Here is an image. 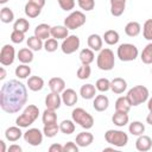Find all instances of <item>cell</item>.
Here are the masks:
<instances>
[{"instance_id":"cell-1","label":"cell","mask_w":152,"mask_h":152,"mask_svg":"<svg viewBox=\"0 0 152 152\" xmlns=\"http://www.w3.org/2000/svg\"><path fill=\"white\" fill-rule=\"evenodd\" d=\"M27 102V89L18 80H10L1 86L0 107L8 114L18 113Z\"/></svg>"},{"instance_id":"cell-2","label":"cell","mask_w":152,"mask_h":152,"mask_svg":"<svg viewBox=\"0 0 152 152\" xmlns=\"http://www.w3.org/2000/svg\"><path fill=\"white\" fill-rule=\"evenodd\" d=\"M38 115H39V108L36 104H28L24 109V112L15 119V125L21 128H26L38 119Z\"/></svg>"},{"instance_id":"cell-3","label":"cell","mask_w":152,"mask_h":152,"mask_svg":"<svg viewBox=\"0 0 152 152\" xmlns=\"http://www.w3.org/2000/svg\"><path fill=\"white\" fill-rule=\"evenodd\" d=\"M148 89L145 87V86H134L133 88H131L128 91H127V99L131 103V106L133 107H137L144 102H146L148 100Z\"/></svg>"},{"instance_id":"cell-4","label":"cell","mask_w":152,"mask_h":152,"mask_svg":"<svg viewBox=\"0 0 152 152\" xmlns=\"http://www.w3.org/2000/svg\"><path fill=\"white\" fill-rule=\"evenodd\" d=\"M96 64H97V68L100 70H103V71H109L114 68L115 65V57H114V52L106 48V49H102L96 58Z\"/></svg>"},{"instance_id":"cell-5","label":"cell","mask_w":152,"mask_h":152,"mask_svg":"<svg viewBox=\"0 0 152 152\" xmlns=\"http://www.w3.org/2000/svg\"><path fill=\"white\" fill-rule=\"evenodd\" d=\"M71 118L75 124H78L84 129H90L94 126V118L83 108H75L71 112Z\"/></svg>"},{"instance_id":"cell-6","label":"cell","mask_w":152,"mask_h":152,"mask_svg":"<svg viewBox=\"0 0 152 152\" xmlns=\"http://www.w3.org/2000/svg\"><path fill=\"white\" fill-rule=\"evenodd\" d=\"M104 139L108 144L115 147H124L128 142V135L120 129H108L104 133Z\"/></svg>"},{"instance_id":"cell-7","label":"cell","mask_w":152,"mask_h":152,"mask_svg":"<svg viewBox=\"0 0 152 152\" xmlns=\"http://www.w3.org/2000/svg\"><path fill=\"white\" fill-rule=\"evenodd\" d=\"M116 55H118V57L121 62H132L138 57L139 51H138V48L134 44L124 43V44L119 45Z\"/></svg>"},{"instance_id":"cell-8","label":"cell","mask_w":152,"mask_h":152,"mask_svg":"<svg viewBox=\"0 0 152 152\" xmlns=\"http://www.w3.org/2000/svg\"><path fill=\"white\" fill-rule=\"evenodd\" d=\"M87 21L86 14L82 11H72L65 19H64V26H66L69 30H76L81 26H83Z\"/></svg>"},{"instance_id":"cell-9","label":"cell","mask_w":152,"mask_h":152,"mask_svg":"<svg viewBox=\"0 0 152 152\" xmlns=\"http://www.w3.org/2000/svg\"><path fill=\"white\" fill-rule=\"evenodd\" d=\"M80 45H81L80 38L76 34H69L65 39H63L61 44V50L65 55H71L80 49Z\"/></svg>"},{"instance_id":"cell-10","label":"cell","mask_w":152,"mask_h":152,"mask_svg":"<svg viewBox=\"0 0 152 152\" xmlns=\"http://www.w3.org/2000/svg\"><path fill=\"white\" fill-rule=\"evenodd\" d=\"M15 59V50L14 46L11 44H5L1 48L0 51V63L4 66H8L11 64H13Z\"/></svg>"},{"instance_id":"cell-11","label":"cell","mask_w":152,"mask_h":152,"mask_svg":"<svg viewBox=\"0 0 152 152\" xmlns=\"http://www.w3.org/2000/svg\"><path fill=\"white\" fill-rule=\"evenodd\" d=\"M43 134L38 128H28L24 133V140L31 146H39L43 142Z\"/></svg>"},{"instance_id":"cell-12","label":"cell","mask_w":152,"mask_h":152,"mask_svg":"<svg viewBox=\"0 0 152 152\" xmlns=\"http://www.w3.org/2000/svg\"><path fill=\"white\" fill-rule=\"evenodd\" d=\"M61 96H62V102H63L65 106H68V107L75 106V104L77 103V101H78V95H77V93H76L74 89H71V88L64 89Z\"/></svg>"},{"instance_id":"cell-13","label":"cell","mask_w":152,"mask_h":152,"mask_svg":"<svg viewBox=\"0 0 152 152\" xmlns=\"http://www.w3.org/2000/svg\"><path fill=\"white\" fill-rule=\"evenodd\" d=\"M61 104H62V96L59 94L51 91L50 94L46 95V97H45V106H46V108L56 110V109H58L61 107Z\"/></svg>"},{"instance_id":"cell-14","label":"cell","mask_w":152,"mask_h":152,"mask_svg":"<svg viewBox=\"0 0 152 152\" xmlns=\"http://www.w3.org/2000/svg\"><path fill=\"white\" fill-rule=\"evenodd\" d=\"M152 147V139L148 135L141 134L135 140V148L140 152H147Z\"/></svg>"},{"instance_id":"cell-15","label":"cell","mask_w":152,"mask_h":152,"mask_svg":"<svg viewBox=\"0 0 152 152\" xmlns=\"http://www.w3.org/2000/svg\"><path fill=\"white\" fill-rule=\"evenodd\" d=\"M23 135L24 134L21 132V127L19 126H11L5 131V138L11 142L18 141Z\"/></svg>"},{"instance_id":"cell-16","label":"cell","mask_w":152,"mask_h":152,"mask_svg":"<svg viewBox=\"0 0 152 152\" xmlns=\"http://www.w3.org/2000/svg\"><path fill=\"white\" fill-rule=\"evenodd\" d=\"M76 144L80 147H87L89 145H91V142L94 141V135L90 132H87V129L84 132H81L76 135Z\"/></svg>"},{"instance_id":"cell-17","label":"cell","mask_w":152,"mask_h":152,"mask_svg":"<svg viewBox=\"0 0 152 152\" xmlns=\"http://www.w3.org/2000/svg\"><path fill=\"white\" fill-rule=\"evenodd\" d=\"M49 88L52 93L62 94L65 89V81L62 77H52L49 80Z\"/></svg>"},{"instance_id":"cell-18","label":"cell","mask_w":152,"mask_h":152,"mask_svg":"<svg viewBox=\"0 0 152 152\" xmlns=\"http://www.w3.org/2000/svg\"><path fill=\"white\" fill-rule=\"evenodd\" d=\"M87 44H88V48L91 49L93 51H101L102 50V44H103V39L101 36L96 34V33H93L88 37L87 39Z\"/></svg>"},{"instance_id":"cell-19","label":"cell","mask_w":152,"mask_h":152,"mask_svg":"<svg viewBox=\"0 0 152 152\" xmlns=\"http://www.w3.org/2000/svg\"><path fill=\"white\" fill-rule=\"evenodd\" d=\"M127 89V82L126 80L121 77H115L110 81V90L114 94H122Z\"/></svg>"},{"instance_id":"cell-20","label":"cell","mask_w":152,"mask_h":152,"mask_svg":"<svg viewBox=\"0 0 152 152\" xmlns=\"http://www.w3.org/2000/svg\"><path fill=\"white\" fill-rule=\"evenodd\" d=\"M109 106V99L106 95H96L94 97L93 107L96 112H104Z\"/></svg>"},{"instance_id":"cell-21","label":"cell","mask_w":152,"mask_h":152,"mask_svg":"<svg viewBox=\"0 0 152 152\" xmlns=\"http://www.w3.org/2000/svg\"><path fill=\"white\" fill-rule=\"evenodd\" d=\"M126 0H110V13L114 17H120L125 12Z\"/></svg>"},{"instance_id":"cell-22","label":"cell","mask_w":152,"mask_h":152,"mask_svg":"<svg viewBox=\"0 0 152 152\" xmlns=\"http://www.w3.org/2000/svg\"><path fill=\"white\" fill-rule=\"evenodd\" d=\"M69 36V28L64 25H56L51 27V37L58 39H65Z\"/></svg>"},{"instance_id":"cell-23","label":"cell","mask_w":152,"mask_h":152,"mask_svg":"<svg viewBox=\"0 0 152 152\" xmlns=\"http://www.w3.org/2000/svg\"><path fill=\"white\" fill-rule=\"evenodd\" d=\"M27 87L32 91H40L44 87V80L40 76H30L27 78Z\"/></svg>"},{"instance_id":"cell-24","label":"cell","mask_w":152,"mask_h":152,"mask_svg":"<svg viewBox=\"0 0 152 152\" xmlns=\"http://www.w3.org/2000/svg\"><path fill=\"white\" fill-rule=\"evenodd\" d=\"M96 87L90 84V83H87V84H83L80 89V95L82 96V99L84 100H91L95 97L96 95Z\"/></svg>"},{"instance_id":"cell-25","label":"cell","mask_w":152,"mask_h":152,"mask_svg":"<svg viewBox=\"0 0 152 152\" xmlns=\"http://www.w3.org/2000/svg\"><path fill=\"white\" fill-rule=\"evenodd\" d=\"M128 120H129L128 113H124V112H116V110H115V113H114L113 116H112V122H113L115 126H118V127H124V126H126V125L128 124Z\"/></svg>"},{"instance_id":"cell-26","label":"cell","mask_w":152,"mask_h":152,"mask_svg":"<svg viewBox=\"0 0 152 152\" xmlns=\"http://www.w3.org/2000/svg\"><path fill=\"white\" fill-rule=\"evenodd\" d=\"M34 36L40 39H48L51 36V26L48 24H39L34 28Z\"/></svg>"},{"instance_id":"cell-27","label":"cell","mask_w":152,"mask_h":152,"mask_svg":"<svg viewBox=\"0 0 152 152\" xmlns=\"http://www.w3.org/2000/svg\"><path fill=\"white\" fill-rule=\"evenodd\" d=\"M17 58L24 64H30L33 61V51L30 48H23L18 51Z\"/></svg>"},{"instance_id":"cell-28","label":"cell","mask_w":152,"mask_h":152,"mask_svg":"<svg viewBox=\"0 0 152 152\" xmlns=\"http://www.w3.org/2000/svg\"><path fill=\"white\" fill-rule=\"evenodd\" d=\"M141 32V26L138 21H129L125 26V33L128 37H137Z\"/></svg>"},{"instance_id":"cell-29","label":"cell","mask_w":152,"mask_h":152,"mask_svg":"<svg viewBox=\"0 0 152 152\" xmlns=\"http://www.w3.org/2000/svg\"><path fill=\"white\" fill-rule=\"evenodd\" d=\"M131 103L127 99V96H120L116 99L115 101V110L116 112H124V113H128L131 109Z\"/></svg>"},{"instance_id":"cell-30","label":"cell","mask_w":152,"mask_h":152,"mask_svg":"<svg viewBox=\"0 0 152 152\" xmlns=\"http://www.w3.org/2000/svg\"><path fill=\"white\" fill-rule=\"evenodd\" d=\"M24 12L28 18H37L42 13V8L37 5H34L33 2L27 1L25 7H24Z\"/></svg>"},{"instance_id":"cell-31","label":"cell","mask_w":152,"mask_h":152,"mask_svg":"<svg viewBox=\"0 0 152 152\" xmlns=\"http://www.w3.org/2000/svg\"><path fill=\"white\" fill-rule=\"evenodd\" d=\"M78 57H80V61H81L82 64H88V65H90L95 59L94 51L91 49H89V48L88 49H82Z\"/></svg>"},{"instance_id":"cell-32","label":"cell","mask_w":152,"mask_h":152,"mask_svg":"<svg viewBox=\"0 0 152 152\" xmlns=\"http://www.w3.org/2000/svg\"><path fill=\"white\" fill-rule=\"evenodd\" d=\"M102 39L108 45H115V44H118V42L120 39V36H119L118 31H115V30H107L104 32Z\"/></svg>"},{"instance_id":"cell-33","label":"cell","mask_w":152,"mask_h":152,"mask_svg":"<svg viewBox=\"0 0 152 152\" xmlns=\"http://www.w3.org/2000/svg\"><path fill=\"white\" fill-rule=\"evenodd\" d=\"M27 48H30L32 51H39L44 48V43L43 39L38 38L37 36H31L27 38Z\"/></svg>"},{"instance_id":"cell-34","label":"cell","mask_w":152,"mask_h":152,"mask_svg":"<svg viewBox=\"0 0 152 152\" xmlns=\"http://www.w3.org/2000/svg\"><path fill=\"white\" fill-rule=\"evenodd\" d=\"M128 131H129V133L132 135L139 137V135L144 134V132H145V125L141 121H132L129 124V126H128Z\"/></svg>"},{"instance_id":"cell-35","label":"cell","mask_w":152,"mask_h":152,"mask_svg":"<svg viewBox=\"0 0 152 152\" xmlns=\"http://www.w3.org/2000/svg\"><path fill=\"white\" fill-rule=\"evenodd\" d=\"M42 120L44 125H50V124H55L57 122V114L53 109H49L46 108L43 114H42Z\"/></svg>"},{"instance_id":"cell-36","label":"cell","mask_w":152,"mask_h":152,"mask_svg":"<svg viewBox=\"0 0 152 152\" xmlns=\"http://www.w3.org/2000/svg\"><path fill=\"white\" fill-rule=\"evenodd\" d=\"M75 121L74 120H63L59 124V131L66 135L72 134L75 132Z\"/></svg>"},{"instance_id":"cell-37","label":"cell","mask_w":152,"mask_h":152,"mask_svg":"<svg viewBox=\"0 0 152 152\" xmlns=\"http://www.w3.org/2000/svg\"><path fill=\"white\" fill-rule=\"evenodd\" d=\"M14 72H15V76H17L18 78L24 80V78H27V77L31 75V68H30L27 64H24V63H23V64L18 65V66L15 68Z\"/></svg>"},{"instance_id":"cell-38","label":"cell","mask_w":152,"mask_h":152,"mask_svg":"<svg viewBox=\"0 0 152 152\" xmlns=\"http://www.w3.org/2000/svg\"><path fill=\"white\" fill-rule=\"evenodd\" d=\"M0 19L4 24H10L14 20V13L10 7H2L0 11Z\"/></svg>"},{"instance_id":"cell-39","label":"cell","mask_w":152,"mask_h":152,"mask_svg":"<svg viewBox=\"0 0 152 152\" xmlns=\"http://www.w3.org/2000/svg\"><path fill=\"white\" fill-rule=\"evenodd\" d=\"M58 132H59V125H57V122L50 124V125H44L43 133H44L45 137H48V138H53V137L57 135Z\"/></svg>"},{"instance_id":"cell-40","label":"cell","mask_w":152,"mask_h":152,"mask_svg":"<svg viewBox=\"0 0 152 152\" xmlns=\"http://www.w3.org/2000/svg\"><path fill=\"white\" fill-rule=\"evenodd\" d=\"M140 58H141V62L142 63H145V64H152V42L148 43L144 48V50H142V52L140 55Z\"/></svg>"},{"instance_id":"cell-41","label":"cell","mask_w":152,"mask_h":152,"mask_svg":"<svg viewBox=\"0 0 152 152\" xmlns=\"http://www.w3.org/2000/svg\"><path fill=\"white\" fill-rule=\"evenodd\" d=\"M28 28H30V23H28V20H26L24 18L17 19L13 24V30H18V31H21L24 33H26L28 31Z\"/></svg>"},{"instance_id":"cell-42","label":"cell","mask_w":152,"mask_h":152,"mask_svg":"<svg viewBox=\"0 0 152 152\" xmlns=\"http://www.w3.org/2000/svg\"><path fill=\"white\" fill-rule=\"evenodd\" d=\"M90 74H91V68L88 65V64H82L78 69H77V78L80 80H87L90 77Z\"/></svg>"},{"instance_id":"cell-43","label":"cell","mask_w":152,"mask_h":152,"mask_svg":"<svg viewBox=\"0 0 152 152\" xmlns=\"http://www.w3.org/2000/svg\"><path fill=\"white\" fill-rule=\"evenodd\" d=\"M95 87H96V89H97L99 91L106 93V91H108V90L110 89V81H109L108 78H104V77L99 78V80L96 81V83H95Z\"/></svg>"},{"instance_id":"cell-44","label":"cell","mask_w":152,"mask_h":152,"mask_svg":"<svg viewBox=\"0 0 152 152\" xmlns=\"http://www.w3.org/2000/svg\"><path fill=\"white\" fill-rule=\"evenodd\" d=\"M142 36L146 40L152 42V19H147L142 25Z\"/></svg>"},{"instance_id":"cell-45","label":"cell","mask_w":152,"mask_h":152,"mask_svg":"<svg viewBox=\"0 0 152 152\" xmlns=\"http://www.w3.org/2000/svg\"><path fill=\"white\" fill-rule=\"evenodd\" d=\"M58 48V42L56 38H48L44 43V49L46 52H55Z\"/></svg>"},{"instance_id":"cell-46","label":"cell","mask_w":152,"mask_h":152,"mask_svg":"<svg viewBox=\"0 0 152 152\" xmlns=\"http://www.w3.org/2000/svg\"><path fill=\"white\" fill-rule=\"evenodd\" d=\"M77 4L83 11H91L95 7V0H77Z\"/></svg>"},{"instance_id":"cell-47","label":"cell","mask_w":152,"mask_h":152,"mask_svg":"<svg viewBox=\"0 0 152 152\" xmlns=\"http://www.w3.org/2000/svg\"><path fill=\"white\" fill-rule=\"evenodd\" d=\"M24 38H25V33L21 32V31H18V30H13L12 33H11V40L12 43L14 44H20L24 42Z\"/></svg>"},{"instance_id":"cell-48","label":"cell","mask_w":152,"mask_h":152,"mask_svg":"<svg viewBox=\"0 0 152 152\" xmlns=\"http://www.w3.org/2000/svg\"><path fill=\"white\" fill-rule=\"evenodd\" d=\"M59 7L63 11H72L75 7V0H57Z\"/></svg>"},{"instance_id":"cell-49","label":"cell","mask_w":152,"mask_h":152,"mask_svg":"<svg viewBox=\"0 0 152 152\" xmlns=\"http://www.w3.org/2000/svg\"><path fill=\"white\" fill-rule=\"evenodd\" d=\"M78 145L72 142V141H68L63 145V152H78Z\"/></svg>"},{"instance_id":"cell-50","label":"cell","mask_w":152,"mask_h":152,"mask_svg":"<svg viewBox=\"0 0 152 152\" xmlns=\"http://www.w3.org/2000/svg\"><path fill=\"white\" fill-rule=\"evenodd\" d=\"M49 152H63V145L55 142L49 147Z\"/></svg>"},{"instance_id":"cell-51","label":"cell","mask_w":152,"mask_h":152,"mask_svg":"<svg viewBox=\"0 0 152 152\" xmlns=\"http://www.w3.org/2000/svg\"><path fill=\"white\" fill-rule=\"evenodd\" d=\"M21 151H23L21 147L19 145H15V144H13L8 147V152H21Z\"/></svg>"},{"instance_id":"cell-52","label":"cell","mask_w":152,"mask_h":152,"mask_svg":"<svg viewBox=\"0 0 152 152\" xmlns=\"http://www.w3.org/2000/svg\"><path fill=\"white\" fill-rule=\"evenodd\" d=\"M30 2H33L34 5H37V6H39L40 8H43L44 6H45V2H46V0H28Z\"/></svg>"},{"instance_id":"cell-53","label":"cell","mask_w":152,"mask_h":152,"mask_svg":"<svg viewBox=\"0 0 152 152\" xmlns=\"http://www.w3.org/2000/svg\"><path fill=\"white\" fill-rule=\"evenodd\" d=\"M5 77H6V70H5V68H4V65L0 68V80L2 81V80H5Z\"/></svg>"},{"instance_id":"cell-54","label":"cell","mask_w":152,"mask_h":152,"mask_svg":"<svg viewBox=\"0 0 152 152\" xmlns=\"http://www.w3.org/2000/svg\"><path fill=\"white\" fill-rule=\"evenodd\" d=\"M146 122L152 126V112H150V113L147 114V116H146Z\"/></svg>"},{"instance_id":"cell-55","label":"cell","mask_w":152,"mask_h":152,"mask_svg":"<svg viewBox=\"0 0 152 152\" xmlns=\"http://www.w3.org/2000/svg\"><path fill=\"white\" fill-rule=\"evenodd\" d=\"M147 108H148L150 112H152V97H150L147 100Z\"/></svg>"},{"instance_id":"cell-56","label":"cell","mask_w":152,"mask_h":152,"mask_svg":"<svg viewBox=\"0 0 152 152\" xmlns=\"http://www.w3.org/2000/svg\"><path fill=\"white\" fill-rule=\"evenodd\" d=\"M0 146H1V151L0 152H5L6 151V146H5V141L4 140H0Z\"/></svg>"},{"instance_id":"cell-57","label":"cell","mask_w":152,"mask_h":152,"mask_svg":"<svg viewBox=\"0 0 152 152\" xmlns=\"http://www.w3.org/2000/svg\"><path fill=\"white\" fill-rule=\"evenodd\" d=\"M104 151H114V152H115L114 147H106V148H103V152H104Z\"/></svg>"},{"instance_id":"cell-58","label":"cell","mask_w":152,"mask_h":152,"mask_svg":"<svg viewBox=\"0 0 152 152\" xmlns=\"http://www.w3.org/2000/svg\"><path fill=\"white\" fill-rule=\"evenodd\" d=\"M7 1H8V0H0V4H2V5H4V4H6Z\"/></svg>"},{"instance_id":"cell-59","label":"cell","mask_w":152,"mask_h":152,"mask_svg":"<svg viewBox=\"0 0 152 152\" xmlns=\"http://www.w3.org/2000/svg\"><path fill=\"white\" fill-rule=\"evenodd\" d=\"M151 72H152V69H151Z\"/></svg>"}]
</instances>
